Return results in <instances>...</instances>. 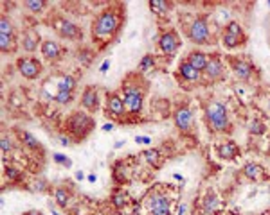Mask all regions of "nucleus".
Instances as JSON below:
<instances>
[{
	"instance_id": "obj_16",
	"label": "nucleus",
	"mask_w": 270,
	"mask_h": 215,
	"mask_svg": "<svg viewBox=\"0 0 270 215\" xmlns=\"http://www.w3.org/2000/svg\"><path fill=\"white\" fill-rule=\"evenodd\" d=\"M62 45L56 42H52V40H45V42L42 43V54L43 57L47 61H51V63H56V61H60V57H62Z\"/></svg>"
},
{
	"instance_id": "obj_21",
	"label": "nucleus",
	"mask_w": 270,
	"mask_h": 215,
	"mask_svg": "<svg viewBox=\"0 0 270 215\" xmlns=\"http://www.w3.org/2000/svg\"><path fill=\"white\" fill-rule=\"evenodd\" d=\"M40 45V34L34 29H27L24 33V40H22V49L25 52H34Z\"/></svg>"
},
{
	"instance_id": "obj_12",
	"label": "nucleus",
	"mask_w": 270,
	"mask_h": 215,
	"mask_svg": "<svg viewBox=\"0 0 270 215\" xmlns=\"http://www.w3.org/2000/svg\"><path fill=\"white\" fill-rule=\"evenodd\" d=\"M180 36L177 31H173V29H170V31H166V33H162L161 38H159V49H161L166 56H173L177 51L180 49Z\"/></svg>"
},
{
	"instance_id": "obj_48",
	"label": "nucleus",
	"mask_w": 270,
	"mask_h": 215,
	"mask_svg": "<svg viewBox=\"0 0 270 215\" xmlns=\"http://www.w3.org/2000/svg\"><path fill=\"white\" fill-rule=\"evenodd\" d=\"M123 144H124V142H117V144H115L114 147H115V149H119V147H123Z\"/></svg>"
},
{
	"instance_id": "obj_5",
	"label": "nucleus",
	"mask_w": 270,
	"mask_h": 215,
	"mask_svg": "<svg viewBox=\"0 0 270 215\" xmlns=\"http://www.w3.org/2000/svg\"><path fill=\"white\" fill-rule=\"evenodd\" d=\"M187 38L196 45H213L214 38L211 36V29L207 24V14L194 16L193 22L187 25Z\"/></svg>"
},
{
	"instance_id": "obj_30",
	"label": "nucleus",
	"mask_w": 270,
	"mask_h": 215,
	"mask_svg": "<svg viewBox=\"0 0 270 215\" xmlns=\"http://www.w3.org/2000/svg\"><path fill=\"white\" fill-rule=\"evenodd\" d=\"M249 133H251L252 136H254V135H256V136L265 135V133H267L265 122L261 120V118H254V120L251 122V126H249Z\"/></svg>"
},
{
	"instance_id": "obj_29",
	"label": "nucleus",
	"mask_w": 270,
	"mask_h": 215,
	"mask_svg": "<svg viewBox=\"0 0 270 215\" xmlns=\"http://www.w3.org/2000/svg\"><path fill=\"white\" fill-rule=\"evenodd\" d=\"M150 9L159 14H166L168 11L173 9V4H171V2H161V0H152V2H150Z\"/></svg>"
},
{
	"instance_id": "obj_39",
	"label": "nucleus",
	"mask_w": 270,
	"mask_h": 215,
	"mask_svg": "<svg viewBox=\"0 0 270 215\" xmlns=\"http://www.w3.org/2000/svg\"><path fill=\"white\" fill-rule=\"evenodd\" d=\"M5 176H7L11 181H16V179H20V170L14 168L13 165H5Z\"/></svg>"
},
{
	"instance_id": "obj_4",
	"label": "nucleus",
	"mask_w": 270,
	"mask_h": 215,
	"mask_svg": "<svg viewBox=\"0 0 270 215\" xmlns=\"http://www.w3.org/2000/svg\"><path fill=\"white\" fill-rule=\"evenodd\" d=\"M94 118L83 111H72L67 118V129L74 140H85L94 129Z\"/></svg>"
},
{
	"instance_id": "obj_37",
	"label": "nucleus",
	"mask_w": 270,
	"mask_h": 215,
	"mask_svg": "<svg viewBox=\"0 0 270 215\" xmlns=\"http://www.w3.org/2000/svg\"><path fill=\"white\" fill-rule=\"evenodd\" d=\"M54 163H58V165H62V167H65V168H71L72 167V160H69L65 155H60V153H54Z\"/></svg>"
},
{
	"instance_id": "obj_34",
	"label": "nucleus",
	"mask_w": 270,
	"mask_h": 215,
	"mask_svg": "<svg viewBox=\"0 0 270 215\" xmlns=\"http://www.w3.org/2000/svg\"><path fill=\"white\" fill-rule=\"evenodd\" d=\"M52 99H54L58 104H69L72 103V99H74V92H58V94H54Z\"/></svg>"
},
{
	"instance_id": "obj_8",
	"label": "nucleus",
	"mask_w": 270,
	"mask_h": 215,
	"mask_svg": "<svg viewBox=\"0 0 270 215\" xmlns=\"http://www.w3.org/2000/svg\"><path fill=\"white\" fill-rule=\"evenodd\" d=\"M106 117L110 118H115L119 122H124L126 120V106H124V101L123 97H119V94L115 92H108L106 94Z\"/></svg>"
},
{
	"instance_id": "obj_10",
	"label": "nucleus",
	"mask_w": 270,
	"mask_h": 215,
	"mask_svg": "<svg viewBox=\"0 0 270 215\" xmlns=\"http://www.w3.org/2000/svg\"><path fill=\"white\" fill-rule=\"evenodd\" d=\"M16 68H18V72L24 75L25 79H36L43 72V65L36 57H20L16 61Z\"/></svg>"
},
{
	"instance_id": "obj_14",
	"label": "nucleus",
	"mask_w": 270,
	"mask_h": 215,
	"mask_svg": "<svg viewBox=\"0 0 270 215\" xmlns=\"http://www.w3.org/2000/svg\"><path fill=\"white\" fill-rule=\"evenodd\" d=\"M81 106L85 108L87 111L94 113L99 109V90L97 86L90 84L83 90V95H81Z\"/></svg>"
},
{
	"instance_id": "obj_26",
	"label": "nucleus",
	"mask_w": 270,
	"mask_h": 215,
	"mask_svg": "<svg viewBox=\"0 0 270 215\" xmlns=\"http://www.w3.org/2000/svg\"><path fill=\"white\" fill-rule=\"evenodd\" d=\"M110 201H112V205L117 208V210H123V208H126L130 203V197L128 194L124 190H121V188H115L114 192H112V197H110Z\"/></svg>"
},
{
	"instance_id": "obj_31",
	"label": "nucleus",
	"mask_w": 270,
	"mask_h": 215,
	"mask_svg": "<svg viewBox=\"0 0 270 215\" xmlns=\"http://www.w3.org/2000/svg\"><path fill=\"white\" fill-rule=\"evenodd\" d=\"M204 208H205V212H209V214H214V212L220 208V199L214 196V194H209L204 201Z\"/></svg>"
},
{
	"instance_id": "obj_42",
	"label": "nucleus",
	"mask_w": 270,
	"mask_h": 215,
	"mask_svg": "<svg viewBox=\"0 0 270 215\" xmlns=\"http://www.w3.org/2000/svg\"><path fill=\"white\" fill-rule=\"evenodd\" d=\"M135 142H137V144H152V140H150L148 136H137Z\"/></svg>"
},
{
	"instance_id": "obj_18",
	"label": "nucleus",
	"mask_w": 270,
	"mask_h": 215,
	"mask_svg": "<svg viewBox=\"0 0 270 215\" xmlns=\"http://www.w3.org/2000/svg\"><path fill=\"white\" fill-rule=\"evenodd\" d=\"M185 61H187V63L193 66L194 70H198L200 74H204L205 66H207L209 56L205 54V52H202V51H198V49H196V51H191L189 54H187Z\"/></svg>"
},
{
	"instance_id": "obj_11",
	"label": "nucleus",
	"mask_w": 270,
	"mask_h": 215,
	"mask_svg": "<svg viewBox=\"0 0 270 215\" xmlns=\"http://www.w3.org/2000/svg\"><path fill=\"white\" fill-rule=\"evenodd\" d=\"M173 122H175L177 129L180 133H184V135L191 133V129H193V113H191L187 104L177 108L175 113H173Z\"/></svg>"
},
{
	"instance_id": "obj_35",
	"label": "nucleus",
	"mask_w": 270,
	"mask_h": 215,
	"mask_svg": "<svg viewBox=\"0 0 270 215\" xmlns=\"http://www.w3.org/2000/svg\"><path fill=\"white\" fill-rule=\"evenodd\" d=\"M78 59H80V63H83L85 66H89L92 61H94V52L89 51V49H83V51L78 52Z\"/></svg>"
},
{
	"instance_id": "obj_25",
	"label": "nucleus",
	"mask_w": 270,
	"mask_h": 215,
	"mask_svg": "<svg viewBox=\"0 0 270 215\" xmlns=\"http://www.w3.org/2000/svg\"><path fill=\"white\" fill-rule=\"evenodd\" d=\"M142 156H144V160H146L148 163L152 165V167H155V168H161L162 163H164V158H162L161 151L153 149V147H152V149L142 151Z\"/></svg>"
},
{
	"instance_id": "obj_44",
	"label": "nucleus",
	"mask_w": 270,
	"mask_h": 215,
	"mask_svg": "<svg viewBox=\"0 0 270 215\" xmlns=\"http://www.w3.org/2000/svg\"><path fill=\"white\" fill-rule=\"evenodd\" d=\"M114 129V124H104L103 126V131H112Z\"/></svg>"
},
{
	"instance_id": "obj_40",
	"label": "nucleus",
	"mask_w": 270,
	"mask_h": 215,
	"mask_svg": "<svg viewBox=\"0 0 270 215\" xmlns=\"http://www.w3.org/2000/svg\"><path fill=\"white\" fill-rule=\"evenodd\" d=\"M47 188H49V185H47L45 179H38V181L34 183V190L36 192H45Z\"/></svg>"
},
{
	"instance_id": "obj_50",
	"label": "nucleus",
	"mask_w": 270,
	"mask_h": 215,
	"mask_svg": "<svg viewBox=\"0 0 270 215\" xmlns=\"http://www.w3.org/2000/svg\"><path fill=\"white\" fill-rule=\"evenodd\" d=\"M87 215H94V214H87Z\"/></svg>"
},
{
	"instance_id": "obj_33",
	"label": "nucleus",
	"mask_w": 270,
	"mask_h": 215,
	"mask_svg": "<svg viewBox=\"0 0 270 215\" xmlns=\"http://www.w3.org/2000/svg\"><path fill=\"white\" fill-rule=\"evenodd\" d=\"M0 34H14L13 24L5 14H2V18H0Z\"/></svg>"
},
{
	"instance_id": "obj_9",
	"label": "nucleus",
	"mask_w": 270,
	"mask_h": 215,
	"mask_svg": "<svg viewBox=\"0 0 270 215\" xmlns=\"http://www.w3.org/2000/svg\"><path fill=\"white\" fill-rule=\"evenodd\" d=\"M227 63L238 79L249 81L252 77V74H254V65L242 56H227Z\"/></svg>"
},
{
	"instance_id": "obj_7",
	"label": "nucleus",
	"mask_w": 270,
	"mask_h": 215,
	"mask_svg": "<svg viewBox=\"0 0 270 215\" xmlns=\"http://www.w3.org/2000/svg\"><path fill=\"white\" fill-rule=\"evenodd\" d=\"M51 24H52V29H54L62 38H65V40H72V42H80V40H83V31H81L76 24H72L71 20H67L65 16H62V14L52 16Z\"/></svg>"
},
{
	"instance_id": "obj_15",
	"label": "nucleus",
	"mask_w": 270,
	"mask_h": 215,
	"mask_svg": "<svg viewBox=\"0 0 270 215\" xmlns=\"http://www.w3.org/2000/svg\"><path fill=\"white\" fill-rule=\"evenodd\" d=\"M148 206H150L152 215H171V203L162 194H152Z\"/></svg>"
},
{
	"instance_id": "obj_36",
	"label": "nucleus",
	"mask_w": 270,
	"mask_h": 215,
	"mask_svg": "<svg viewBox=\"0 0 270 215\" xmlns=\"http://www.w3.org/2000/svg\"><path fill=\"white\" fill-rule=\"evenodd\" d=\"M24 5H25V9H29L31 13H40V11H43L45 9V2H40V0H27V2H24Z\"/></svg>"
},
{
	"instance_id": "obj_41",
	"label": "nucleus",
	"mask_w": 270,
	"mask_h": 215,
	"mask_svg": "<svg viewBox=\"0 0 270 215\" xmlns=\"http://www.w3.org/2000/svg\"><path fill=\"white\" fill-rule=\"evenodd\" d=\"M60 142H62V145H65V147H69V145H72V138H71V136L62 135V136H60Z\"/></svg>"
},
{
	"instance_id": "obj_19",
	"label": "nucleus",
	"mask_w": 270,
	"mask_h": 215,
	"mask_svg": "<svg viewBox=\"0 0 270 215\" xmlns=\"http://www.w3.org/2000/svg\"><path fill=\"white\" fill-rule=\"evenodd\" d=\"M177 75H179V79L182 81H187V83H194V81L200 79V72L194 70L193 66L187 63V61H180L179 65V70H177Z\"/></svg>"
},
{
	"instance_id": "obj_27",
	"label": "nucleus",
	"mask_w": 270,
	"mask_h": 215,
	"mask_svg": "<svg viewBox=\"0 0 270 215\" xmlns=\"http://www.w3.org/2000/svg\"><path fill=\"white\" fill-rule=\"evenodd\" d=\"M0 51L4 54H13L16 51V36L14 34H0Z\"/></svg>"
},
{
	"instance_id": "obj_2",
	"label": "nucleus",
	"mask_w": 270,
	"mask_h": 215,
	"mask_svg": "<svg viewBox=\"0 0 270 215\" xmlns=\"http://www.w3.org/2000/svg\"><path fill=\"white\" fill-rule=\"evenodd\" d=\"M148 86L150 83L146 81L142 72H133V74L126 75L121 84V92H123V101L126 106V111L130 113V117H139L144 106V99L148 94Z\"/></svg>"
},
{
	"instance_id": "obj_20",
	"label": "nucleus",
	"mask_w": 270,
	"mask_h": 215,
	"mask_svg": "<svg viewBox=\"0 0 270 215\" xmlns=\"http://www.w3.org/2000/svg\"><path fill=\"white\" fill-rule=\"evenodd\" d=\"M242 172L243 176H245L247 179H251V181H263V179L267 178L265 168L258 163H245L242 168Z\"/></svg>"
},
{
	"instance_id": "obj_28",
	"label": "nucleus",
	"mask_w": 270,
	"mask_h": 215,
	"mask_svg": "<svg viewBox=\"0 0 270 215\" xmlns=\"http://www.w3.org/2000/svg\"><path fill=\"white\" fill-rule=\"evenodd\" d=\"M54 201H56V205L60 206V208H67L69 203H71V194L62 187L56 188V190H54Z\"/></svg>"
},
{
	"instance_id": "obj_24",
	"label": "nucleus",
	"mask_w": 270,
	"mask_h": 215,
	"mask_svg": "<svg viewBox=\"0 0 270 215\" xmlns=\"http://www.w3.org/2000/svg\"><path fill=\"white\" fill-rule=\"evenodd\" d=\"M74 88H76V79H74L72 75H67V74L58 75L56 94L58 92H74Z\"/></svg>"
},
{
	"instance_id": "obj_13",
	"label": "nucleus",
	"mask_w": 270,
	"mask_h": 215,
	"mask_svg": "<svg viewBox=\"0 0 270 215\" xmlns=\"http://www.w3.org/2000/svg\"><path fill=\"white\" fill-rule=\"evenodd\" d=\"M204 75L207 77L209 81H220L223 79V75H225V68H223V61L218 54H211L207 61V66H205Z\"/></svg>"
},
{
	"instance_id": "obj_22",
	"label": "nucleus",
	"mask_w": 270,
	"mask_h": 215,
	"mask_svg": "<svg viewBox=\"0 0 270 215\" xmlns=\"http://www.w3.org/2000/svg\"><path fill=\"white\" fill-rule=\"evenodd\" d=\"M16 136L20 138V142L25 145V147H29V149L36 151V153H43V147L42 144H40L36 138H34L33 135L29 131H24V129H16Z\"/></svg>"
},
{
	"instance_id": "obj_3",
	"label": "nucleus",
	"mask_w": 270,
	"mask_h": 215,
	"mask_svg": "<svg viewBox=\"0 0 270 215\" xmlns=\"http://www.w3.org/2000/svg\"><path fill=\"white\" fill-rule=\"evenodd\" d=\"M204 115L205 122L211 131L214 133H231L232 131V124L231 118H229L227 106L222 104L220 101H214V99H209L207 103L204 104Z\"/></svg>"
},
{
	"instance_id": "obj_49",
	"label": "nucleus",
	"mask_w": 270,
	"mask_h": 215,
	"mask_svg": "<svg viewBox=\"0 0 270 215\" xmlns=\"http://www.w3.org/2000/svg\"><path fill=\"white\" fill-rule=\"evenodd\" d=\"M76 179H83V172H78L76 174Z\"/></svg>"
},
{
	"instance_id": "obj_46",
	"label": "nucleus",
	"mask_w": 270,
	"mask_h": 215,
	"mask_svg": "<svg viewBox=\"0 0 270 215\" xmlns=\"http://www.w3.org/2000/svg\"><path fill=\"white\" fill-rule=\"evenodd\" d=\"M89 181H90V183L95 181V174H90V176H89Z\"/></svg>"
},
{
	"instance_id": "obj_47",
	"label": "nucleus",
	"mask_w": 270,
	"mask_h": 215,
	"mask_svg": "<svg viewBox=\"0 0 270 215\" xmlns=\"http://www.w3.org/2000/svg\"><path fill=\"white\" fill-rule=\"evenodd\" d=\"M49 208H51V212H52V214H54V215H60L56 210H54V206H52V205H49Z\"/></svg>"
},
{
	"instance_id": "obj_43",
	"label": "nucleus",
	"mask_w": 270,
	"mask_h": 215,
	"mask_svg": "<svg viewBox=\"0 0 270 215\" xmlns=\"http://www.w3.org/2000/svg\"><path fill=\"white\" fill-rule=\"evenodd\" d=\"M108 66H110V61H104L103 65H101V72H106L108 70Z\"/></svg>"
},
{
	"instance_id": "obj_23",
	"label": "nucleus",
	"mask_w": 270,
	"mask_h": 215,
	"mask_svg": "<svg viewBox=\"0 0 270 215\" xmlns=\"http://www.w3.org/2000/svg\"><path fill=\"white\" fill-rule=\"evenodd\" d=\"M112 176H114V181L117 183V185H124V183L130 181V168L126 167L124 161H117V163L114 165Z\"/></svg>"
},
{
	"instance_id": "obj_17",
	"label": "nucleus",
	"mask_w": 270,
	"mask_h": 215,
	"mask_svg": "<svg viewBox=\"0 0 270 215\" xmlns=\"http://www.w3.org/2000/svg\"><path fill=\"white\" fill-rule=\"evenodd\" d=\"M240 153H242L240 147H238L232 140L216 145V155H218V158H222V160H229V161H231V160H236L238 156H240Z\"/></svg>"
},
{
	"instance_id": "obj_6",
	"label": "nucleus",
	"mask_w": 270,
	"mask_h": 215,
	"mask_svg": "<svg viewBox=\"0 0 270 215\" xmlns=\"http://www.w3.org/2000/svg\"><path fill=\"white\" fill-rule=\"evenodd\" d=\"M247 43V34L238 22H229L222 31V45L225 49H240Z\"/></svg>"
},
{
	"instance_id": "obj_1",
	"label": "nucleus",
	"mask_w": 270,
	"mask_h": 215,
	"mask_svg": "<svg viewBox=\"0 0 270 215\" xmlns=\"http://www.w3.org/2000/svg\"><path fill=\"white\" fill-rule=\"evenodd\" d=\"M123 22V5H110L104 11H101L92 22V40H94V43L110 42L121 31Z\"/></svg>"
},
{
	"instance_id": "obj_32",
	"label": "nucleus",
	"mask_w": 270,
	"mask_h": 215,
	"mask_svg": "<svg viewBox=\"0 0 270 215\" xmlns=\"http://www.w3.org/2000/svg\"><path fill=\"white\" fill-rule=\"evenodd\" d=\"M155 63H157V57L153 56V54H146V56L141 59V63H139V72L144 74V72H148L150 68H153Z\"/></svg>"
},
{
	"instance_id": "obj_45",
	"label": "nucleus",
	"mask_w": 270,
	"mask_h": 215,
	"mask_svg": "<svg viewBox=\"0 0 270 215\" xmlns=\"http://www.w3.org/2000/svg\"><path fill=\"white\" fill-rule=\"evenodd\" d=\"M24 215H43L42 212H38V210H31V212H25Z\"/></svg>"
},
{
	"instance_id": "obj_38",
	"label": "nucleus",
	"mask_w": 270,
	"mask_h": 215,
	"mask_svg": "<svg viewBox=\"0 0 270 215\" xmlns=\"http://www.w3.org/2000/svg\"><path fill=\"white\" fill-rule=\"evenodd\" d=\"M13 142H11V138L7 135H4L2 136V144H0V149H2V153H4V155H7V153H9V151H13Z\"/></svg>"
}]
</instances>
